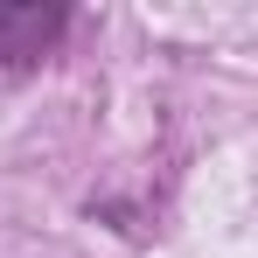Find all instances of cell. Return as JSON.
Masks as SVG:
<instances>
[{
  "label": "cell",
  "instance_id": "6da1fadb",
  "mask_svg": "<svg viewBox=\"0 0 258 258\" xmlns=\"http://www.w3.org/2000/svg\"><path fill=\"white\" fill-rule=\"evenodd\" d=\"M63 35V7L42 0H0V63H35Z\"/></svg>",
  "mask_w": 258,
  "mask_h": 258
}]
</instances>
